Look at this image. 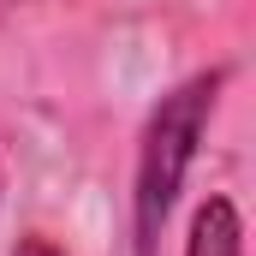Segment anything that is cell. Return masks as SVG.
Instances as JSON below:
<instances>
[{
  "label": "cell",
  "instance_id": "obj_3",
  "mask_svg": "<svg viewBox=\"0 0 256 256\" xmlns=\"http://www.w3.org/2000/svg\"><path fill=\"white\" fill-rule=\"evenodd\" d=\"M12 256H66L60 244H54V238H42V232H30V238H18V250Z\"/></svg>",
  "mask_w": 256,
  "mask_h": 256
},
{
  "label": "cell",
  "instance_id": "obj_2",
  "mask_svg": "<svg viewBox=\"0 0 256 256\" xmlns=\"http://www.w3.org/2000/svg\"><path fill=\"white\" fill-rule=\"evenodd\" d=\"M185 256H244V220L232 196H202L185 232Z\"/></svg>",
  "mask_w": 256,
  "mask_h": 256
},
{
  "label": "cell",
  "instance_id": "obj_1",
  "mask_svg": "<svg viewBox=\"0 0 256 256\" xmlns=\"http://www.w3.org/2000/svg\"><path fill=\"white\" fill-rule=\"evenodd\" d=\"M226 72H196L185 78L173 96H161V108L149 114L143 126V143H137V185H131V238H137V256L161 250V226L179 202V185L196 161V143H202V126L214 114V96H220Z\"/></svg>",
  "mask_w": 256,
  "mask_h": 256
}]
</instances>
